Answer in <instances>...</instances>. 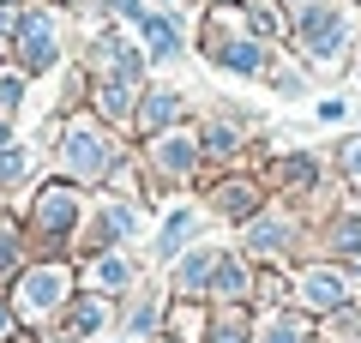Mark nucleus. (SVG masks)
Listing matches in <instances>:
<instances>
[{
    "label": "nucleus",
    "instance_id": "nucleus-1",
    "mask_svg": "<svg viewBox=\"0 0 361 343\" xmlns=\"http://www.w3.org/2000/svg\"><path fill=\"white\" fill-rule=\"evenodd\" d=\"M73 163L85 169V175H97V169H103V145L90 139V133H73Z\"/></svg>",
    "mask_w": 361,
    "mask_h": 343
},
{
    "label": "nucleus",
    "instance_id": "nucleus-2",
    "mask_svg": "<svg viewBox=\"0 0 361 343\" xmlns=\"http://www.w3.org/2000/svg\"><path fill=\"white\" fill-rule=\"evenodd\" d=\"M25 295H30V307H49L54 295H61V271H37V277L25 283Z\"/></svg>",
    "mask_w": 361,
    "mask_h": 343
},
{
    "label": "nucleus",
    "instance_id": "nucleus-3",
    "mask_svg": "<svg viewBox=\"0 0 361 343\" xmlns=\"http://www.w3.org/2000/svg\"><path fill=\"white\" fill-rule=\"evenodd\" d=\"M307 295H313V307H331L343 289H337V277H325V271H319V277H307Z\"/></svg>",
    "mask_w": 361,
    "mask_h": 343
},
{
    "label": "nucleus",
    "instance_id": "nucleus-4",
    "mask_svg": "<svg viewBox=\"0 0 361 343\" xmlns=\"http://www.w3.org/2000/svg\"><path fill=\"white\" fill-rule=\"evenodd\" d=\"M145 30H151V49L157 54H175V25H169V18H151Z\"/></svg>",
    "mask_w": 361,
    "mask_h": 343
},
{
    "label": "nucleus",
    "instance_id": "nucleus-5",
    "mask_svg": "<svg viewBox=\"0 0 361 343\" xmlns=\"http://www.w3.org/2000/svg\"><path fill=\"white\" fill-rule=\"evenodd\" d=\"M25 175V151H0V181H13Z\"/></svg>",
    "mask_w": 361,
    "mask_h": 343
},
{
    "label": "nucleus",
    "instance_id": "nucleus-6",
    "mask_svg": "<svg viewBox=\"0 0 361 343\" xmlns=\"http://www.w3.org/2000/svg\"><path fill=\"white\" fill-rule=\"evenodd\" d=\"M0 325H6V313H0Z\"/></svg>",
    "mask_w": 361,
    "mask_h": 343
}]
</instances>
